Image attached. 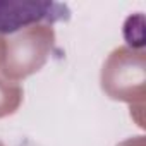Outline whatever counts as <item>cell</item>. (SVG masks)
Here are the masks:
<instances>
[{
	"label": "cell",
	"instance_id": "1",
	"mask_svg": "<svg viewBox=\"0 0 146 146\" xmlns=\"http://www.w3.org/2000/svg\"><path fill=\"white\" fill-rule=\"evenodd\" d=\"M69 17V7L58 2H0V35H14L35 24H55Z\"/></svg>",
	"mask_w": 146,
	"mask_h": 146
}]
</instances>
